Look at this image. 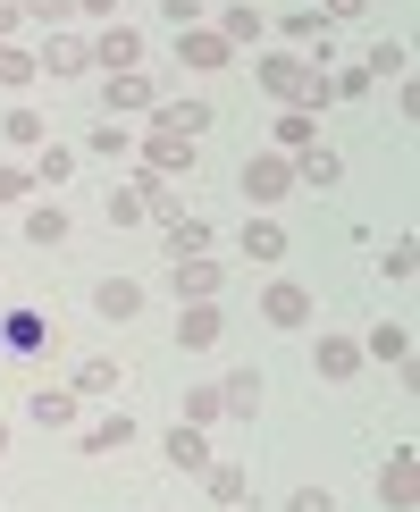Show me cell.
I'll return each mask as SVG.
<instances>
[{
  "instance_id": "31",
  "label": "cell",
  "mask_w": 420,
  "mask_h": 512,
  "mask_svg": "<svg viewBox=\"0 0 420 512\" xmlns=\"http://www.w3.org/2000/svg\"><path fill=\"white\" fill-rule=\"evenodd\" d=\"M286 34H294V42H328V26H320V9H294V17H286Z\"/></svg>"
},
{
  "instance_id": "38",
  "label": "cell",
  "mask_w": 420,
  "mask_h": 512,
  "mask_svg": "<svg viewBox=\"0 0 420 512\" xmlns=\"http://www.w3.org/2000/svg\"><path fill=\"white\" fill-rule=\"evenodd\" d=\"M370 9V0H328V17H362Z\"/></svg>"
},
{
  "instance_id": "5",
  "label": "cell",
  "mask_w": 420,
  "mask_h": 512,
  "mask_svg": "<svg viewBox=\"0 0 420 512\" xmlns=\"http://www.w3.org/2000/svg\"><path fill=\"white\" fill-rule=\"evenodd\" d=\"M26 420H34V429H76V395L68 387H34L26 395Z\"/></svg>"
},
{
  "instance_id": "8",
  "label": "cell",
  "mask_w": 420,
  "mask_h": 512,
  "mask_svg": "<svg viewBox=\"0 0 420 512\" xmlns=\"http://www.w3.org/2000/svg\"><path fill=\"white\" fill-rule=\"evenodd\" d=\"M93 59H101V68H110V76H126V68H135V59H143V34H135V26H110V34L93 42Z\"/></svg>"
},
{
  "instance_id": "7",
  "label": "cell",
  "mask_w": 420,
  "mask_h": 512,
  "mask_svg": "<svg viewBox=\"0 0 420 512\" xmlns=\"http://www.w3.org/2000/svg\"><path fill=\"white\" fill-rule=\"evenodd\" d=\"M93 311H101V319H135V311H143V286H135V277H101V286H93Z\"/></svg>"
},
{
  "instance_id": "21",
  "label": "cell",
  "mask_w": 420,
  "mask_h": 512,
  "mask_svg": "<svg viewBox=\"0 0 420 512\" xmlns=\"http://www.w3.org/2000/svg\"><path fill=\"white\" fill-rule=\"evenodd\" d=\"M26 236L34 244H68V210H59V202L51 210H26Z\"/></svg>"
},
{
  "instance_id": "33",
  "label": "cell",
  "mask_w": 420,
  "mask_h": 512,
  "mask_svg": "<svg viewBox=\"0 0 420 512\" xmlns=\"http://www.w3.org/2000/svg\"><path fill=\"white\" fill-rule=\"evenodd\" d=\"M101 210H110V227H135V219H143V202H135V185H126V194H110V202H101Z\"/></svg>"
},
{
  "instance_id": "13",
  "label": "cell",
  "mask_w": 420,
  "mask_h": 512,
  "mask_svg": "<svg viewBox=\"0 0 420 512\" xmlns=\"http://www.w3.org/2000/svg\"><path fill=\"white\" fill-rule=\"evenodd\" d=\"M34 68H51V76H84V68H93V51H84V42H68V34H51V51H42Z\"/></svg>"
},
{
  "instance_id": "11",
  "label": "cell",
  "mask_w": 420,
  "mask_h": 512,
  "mask_svg": "<svg viewBox=\"0 0 420 512\" xmlns=\"http://www.w3.org/2000/svg\"><path fill=\"white\" fill-rule=\"evenodd\" d=\"M202 126H210V101H168V110H160V135L202 143Z\"/></svg>"
},
{
  "instance_id": "24",
  "label": "cell",
  "mask_w": 420,
  "mask_h": 512,
  "mask_svg": "<svg viewBox=\"0 0 420 512\" xmlns=\"http://www.w3.org/2000/svg\"><path fill=\"white\" fill-rule=\"evenodd\" d=\"M68 168H76V152H68V143H42V160H34V185H59Z\"/></svg>"
},
{
  "instance_id": "34",
  "label": "cell",
  "mask_w": 420,
  "mask_h": 512,
  "mask_svg": "<svg viewBox=\"0 0 420 512\" xmlns=\"http://www.w3.org/2000/svg\"><path fill=\"white\" fill-rule=\"evenodd\" d=\"M286 512H336V496H328V487H294Z\"/></svg>"
},
{
  "instance_id": "9",
  "label": "cell",
  "mask_w": 420,
  "mask_h": 512,
  "mask_svg": "<svg viewBox=\"0 0 420 512\" xmlns=\"http://www.w3.org/2000/svg\"><path fill=\"white\" fill-rule=\"evenodd\" d=\"M219 261H202V252H194V261H177V303H210V294H219Z\"/></svg>"
},
{
  "instance_id": "41",
  "label": "cell",
  "mask_w": 420,
  "mask_h": 512,
  "mask_svg": "<svg viewBox=\"0 0 420 512\" xmlns=\"http://www.w3.org/2000/svg\"><path fill=\"white\" fill-rule=\"evenodd\" d=\"M0 454H9V420H0Z\"/></svg>"
},
{
  "instance_id": "10",
  "label": "cell",
  "mask_w": 420,
  "mask_h": 512,
  "mask_svg": "<svg viewBox=\"0 0 420 512\" xmlns=\"http://www.w3.org/2000/svg\"><path fill=\"white\" fill-rule=\"evenodd\" d=\"M68 395H118V361H110V353H93V361H76V378H68Z\"/></svg>"
},
{
  "instance_id": "17",
  "label": "cell",
  "mask_w": 420,
  "mask_h": 512,
  "mask_svg": "<svg viewBox=\"0 0 420 512\" xmlns=\"http://www.w3.org/2000/svg\"><path fill=\"white\" fill-rule=\"evenodd\" d=\"M110 110H152V76H143V68L110 76Z\"/></svg>"
},
{
  "instance_id": "39",
  "label": "cell",
  "mask_w": 420,
  "mask_h": 512,
  "mask_svg": "<svg viewBox=\"0 0 420 512\" xmlns=\"http://www.w3.org/2000/svg\"><path fill=\"white\" fill-rule=\"evenodd\" d=\"M76 9H84V17H118V0H76Z\"/></svg>"
},
{
  "instance_id": "23",
  "label": "cell",
  "mask_w": 420,
  "mask_h": 512,
  "mask_svg": "<svg viewBox=\"0 0 420 512\" xmlns=\"http://www.w3.org/2000/svg\"><path fill=\"white\" fill-rule=\"evenodd\" d=\"M404 42H370V59H362V76H404Z\"/></svg>"
},
{
  "instance_id": "15",
  "label": "cell",
  "mask_w": 420,
  "mask_h": 512,
  "mask_svg": "<svg viewBox=\"0 0 420 512\" xmlns=\"http://www.w3.org/2000/svg\"><path fill=\"white\" fill-rule=\"evenodd\" d=\"M219 403H227L236 420H252V412H261V370H236V378L219 387Z\"/></svg>"
},
{
  "instance_id": "25",
  "label": "cell",
  "mask_w": 420,
  "mask_h": 512,
  "mask_svg": "<svg viewBox=\"0 0 420 512\" xmlns=\"http://www.w3.org/2000/svg\"><path fill=\"white\" fill-rule=\"evenodd\" d=\"M0 135H9V143H26V152H42V135H51V126H42L34 110H9V126H0Z\"/></svg>"
},
{
  "instance_id": "36",
  "label": "cell",
  "mask_w": 420,
  "mask_h": 512,
  "mask_svg": "<svg viewBox=\"0 0 420 512\" xmlns=\"http://www.w3.org/2000/svg\"><path fill=\"white\" fill-rule=\"evenodd\" d=\"M168 26H177V34H185V26H202V0H168Z\"/></svg>"
},
{
  "instance_id": "6",
  "label": "cell",
  "mask_w": 420,
  "mask_h": 512,
  "mask_svg": "<svg viewBox=\"0 0 420 512\" xmlns=\"http://www.w3.org/2000/svg\"><path fill=\"white\" fill-rule=\"evenodd\" d=\"M412 496H420V479H412V445H404V454H387V471H378V504L412 512Z\"/></svg>"
},
{
  "instance_id": "22",
  "label": "cell",
  "mask_w": 420,
  "mask_h": 512,
  "mask_svg": "<svg viewBox=\"0 0 420 512\" xmlns=\"http://www.w3.org/2000/svg\"><path fill=\"white\" fill-rule=\"evenodd\" d=\"M202 487H210V504H244V471H236V462H219V471H202Z\"/></svg>"
},
{
  "instance_id": "1",
  "label": "cell",
  "mask_w": 420,
  "mask_h": 512,
  "mask_svg": "<svg viewBox=\"0 0 420 512\" xmlns=\"http://www.w3.org/2000/svg\"><path fill=\"white\" fill-rule=\"evenodd\" d=\"M244 194L261 202V210L286 202V194H294V160H286V152H252V160H244Z\"/></svg>"
},
{
  "instance_id": "32",
  "label": "cell",
  "mask_w": 420,
  "mask_h": 512,
  "mask_svg": "<svg viewBox=\"0 0 420 512\" xmlns=\"http://www.w3.org/2000/svg\"><path fill=\"white\" fill-rule=\"evenodd\" d=\"M219 412H227L219 387H194V395H185V420H219Z\"/></svg>"
},
{
  "instance_id": "28",
  "label": "cell",
  "mask_w": 420,
  "mask_h": 512,
  "mask_svg": "<svg viewBox=\"0 0 420 512\" xmlns=\"http://www.w3.org/2000/svg\"><path fill=\"white\" fill-rule=\"evenodd\" d=\"M0 84H9V93H26V84H34V59L9 51V42H0Z\"/></svg>"
},
{
  "instance_id": "12",
  "label": "cell",
  "mask_w": 420,
  "mask_h": 512,
  "mask_svg": "<svg viewBox=\"0 0 420 512\" xmlns=\"http://www.w3.org/2000/svg\"><path fill=\"white\" fill-rule=\"evenodd\" d=\"M0 336H9L17 353H42V345L59 336V328H42V311H9V319H0Z\"/></svg>"
},
{
  "instance_id": "4",
  "label": "cell",
  "mask_w": 420,
  "mask_h": 512,
  "mask_svg": "<svg viewBox=\"0 0 420 512\" xmlns=\"http://www.w3.org/2000/svg\"><path fill=\"white\" fill-rule=\"evenodd\" d=\"M177 59L210 76V68H227V59H236V42H227V34H210V26H185V51H177Z\"/></svg>"
},
{
  "instance_id": "30",
  "label": "cell",
  "mask_w": 420,
  "mask_h": 512,
  "mask_svg": "<svg viewBox=\"0 0 420 512\" xmlns=\"http://www.w3.org/2000/svg\"><path fill=\"white\" fill-rule=\"evenodd\" d=\"M278 143H286V152H311V110H286L278 118Z\"/></svg>"
},
{
  "instance_id": "27",
  "label": "cell",
  "mask_w": 420,
  "mask_h": 512,
  "mask_svg": "<svg viewBox=\"0 0 420 512\" xmlns=\"http://www.w3.org/2000/svg\"><path fill=\"white\" fill-rule=\"evenodd\" d=\"M152 168H194V143L185 135H152Z\"/></svg>"
},
{
  "instance_id": "35",
  "label": "cell",
  "mask_w": 420,
  "mask_h": 512,
  "mask_svg": "<svg viewBox=\"0 0 420 512\" xmlns=\"http://www.w3.org/2000/svg\"><path fill=\"white\" fill-rule=\"evenodd\" d=\"M34 194V168H0V202H26Z\"/></svg>"
},
{
  "instance_id": "19",
  "label": "cell",
  "mask_w": 420,
  "mask_h": 512,
  "mask_svg": "<svg viewBox=\"0 0 420 512\" xmlns=\"http://www.w3.org/2000/svg\"><path fill=\"white\" fill-rule=\"evenodd\" d=\"M126 437H135V420H126V412H110V420H93V429H84V454H118Z\"/></svg>"
},
{
  "instance_id": "18",
  "label": "cell",
  "mask_w": 420,
  "mask_h": 512,
  "mask_svg": "<svg viewBox=\"0 0 420 512\" xmlns=\"http://www.w3.org/2000/svg\"><path fill=\"white\" fill-rule=\"evenodd\" d=\"M194 252H210V227L202 219H168V261H194Z\"/></svg>"
},
{
  "instance_id": "40",
  "label": "cell",
  "mask_w": 420,
  "mask_h": 512,
  "mask_svg": "<svg viewBox=\"0 0 420 512\" xmlns=\"http://www.w3.org/2000/svg\"><path fill=\"white\" fill-rule=\"evenodd\" d=\"M9 26H17V9H9V0H0V34H9Z\"/></svg>"
},
{
  "instance_id": "14",
  "label": "cell",
  "mask_w": 420,
  "mask_h": 512,
  "mask_svg": "<svg viewBox=\"0 0 420 512\" xmlns=\"http://www.w3.org/2000/svg\"><path fill=\"white\" fill-rule=\"evenodd\" d=\"M244 261H286V227L278 219H252L244 227Z\"/></svg>"
},
{
  "instance_id": "20",
  "label": "cell",
  "mask_w": 420,
  "mask_h": 512,
  "mask_svg": "<svg viewBox=\"0 0 420 512\" xmlns=\"http://www.w3.org/2000/svg\"><path fill=\"white\" fill-rule=\"evenodd\" d=\"M168 462H177V471H202V429H185V420H177V429H168Z\"/></svg>"
},
{
  "instance_id": "29",
  "label": "cell",
  "mask_w": 420,
  "mask_h": 512,
  "mask_svg": "<svg viewBox=\"0 0 420 512\" xmlns=\"http://www.w3.org/2000/svg\"><path fill=\"white\" fill-rule=\"evenodd\" d=\"M227 42H261V9H244V0H236V9H227V26H219Z\"/></svg>"
},
{
  "instance_id": "26",
  "label": "cell",
  "mask_w": 420,
  "mask_h": 512,
  "mask_svg": "<svg viewBox=\"0 0 420 512\" xmlns=\"http://www.w3.org/2000/svg\"><path fill=\"white\" fill-rule=\"evenodd\" d=\"M362 353H378V361H404V353H412V336L387 319V328H370V345H362Z\"/></svg>"
},
{
  "instance_id": "2",
  "label": "cell",
  "mask_w": 420,
  "mask_h": 512,
  "mask_svg": "<svg viewBox=\"0 0 420 512\" xmlns=\"http://www.w3.org/2000/svg\"><path fill=\"white\" fill-rule=\"evenodd\" d=\"M311 311H320V303H311L294 277H278V286L261 294V319H269V328H311Z\"/></svg>"
},
{
  "instance_id": "16",
  "label": "cell",
  "mask_w": 420,
  "mask_h": 512,
  "mask_svg": "<svg viewBox=\"0 0 420 512\" xmlns=\"http://www.w3.org/2000/svg\"><path fill=\"white\" fill-rule=\"evenodd\" d=\"M362 370V345L353 336H320V378H353Z\"/></svg>"
},
{
  "instance_id": "37",
  "label": "cell",
  "mask_w": 420,
  "mask_h": 512,
  "mask_svg": "<svg viewBox=\"0 0 420 512\" xmlns=\"http://www.w3.org/2000/svg\"><path fill=\"white\" fill-rule=\"evenodd\" d=\"M68 9H76V0H26V17H42V26H59Z\"/></svg>"
},
{
  "instance_id": "3",
  "label": "cell",
  "mask_w": 420,
  "mask_h": 512,
  "mask_svg": "<svg viewBox=\"0 0 420 512\" xmlns=\"http://www.w3.org/2000/svg\"><path fill=\"white\" fill-rule=\"evenodd\" d=\"M219 336H227V319L210 311V303H185V311H177V345H185V353H210Z\"/></svg>"
}]
</instances>
